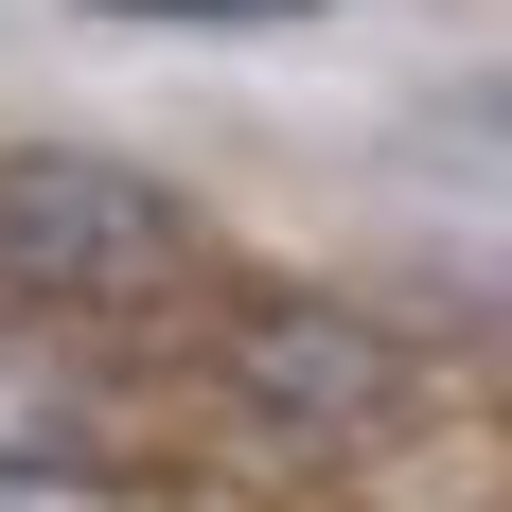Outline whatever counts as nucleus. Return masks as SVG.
<instances>
[{
	"mask_svg": "<svg viewBox=\"0 0 512 512\" xmlns=\"http://www.w3.org/2000/svg\"><path fill=\"white\" fill-rule=\"evenodd\" d=\"M195 407L230 424L248 460H389V442L442 407V354H424L389 301H354V283H212Z\"/></svg>",
	"mask_w": 512,
	"mask_h": 512,
	"instance_id": "nucleus-1",
	"label": "nucleus"
},
{
	"mask_svg": "<svg viewBox=\"0 0 512 512\" xmlns=\"http://www.w3.org/2000/svg\"><path fill=\"white\" fill-rule=\"evenodd\" d=\"M212 265L195 195L106 142H0V318H159Z\"/></svg>",
	"mask_w": 512,
	"mask_h": 512,
	"instance_id": "nucleus-2",
	"label": "nucleus"
},
{
	"mask_svg": "<svg viewBox=\"0 0 512 512\" xmlns=\"http://www.w3.org/2000/svg\"><path fill=\"white\" fill-rule=\"evenodd\" d=\"M0 512H142V477L71 460V442H0Z\"/></svg>",
	"mask_w": 512,
	"mask_h": 512,
	"instance_id": "nucleus-3",
	"label": "nucleus"
},
{
	"mask_svg": "<svg viewBox=\"0 0 512 512\" xmlns=\"http://www.w3.org/2000/svg\"><path fill=\"white\" fill-rule=\"evenodd\" d=\"M71 18H106V36H301L336 0H71Z\"/></svg>",
	"mask_w": 512,
	"mask_h": 512,
	"instance_id": "nucleus-4",
	"label": "nucleus"
}]
</instances>
